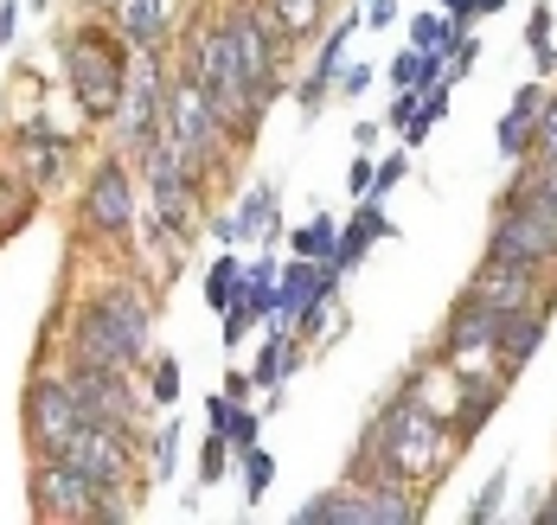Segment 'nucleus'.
<instances>
[{
  "mask_svg": "<svg viewBox=\"0 0 557 525\" xmlns=\"http://www.w3.org/2000/svg\"><path fill=\"white\" fill-rule=\"evenodd\" d=\"M366 455H372V474H379V480L410 487V480H423V474H443L448 423L430 404H391L385 416H379V429H372V442H366Z\"/></svg>",
  "mask_w": 557,
  "mask_h": 525,
  "instance_id": "1",
  "label": "nucleus"
},
{
  "mask_svg": "<svg viewBox=\"0 0 557 525\" xmlns=\"http://www.w3.org/2000/svg\"><path fill=\"white\" fill-rule=\"evenodd\" d=\"M148 352V301L141 289H97L71 327V359L77 365H135Z\"/></svg>",
  "mask_w": 557,
  "mask_h": 525,
  "instance_id": "2",
  "label": "nucleus"
},
{
  "mask_svg": "<svg viewBox=\"0 0 557 525\" xmlns=\"http://www.w3.org/2000/svg\"><path fill=\"white\" fill-rule=\"evenodd\" d=\"M64 84L90 116H115L128 90V46L103 26H77L64 39Z\"/></svg>",
  "mask_w": 557,
  "mask_h": 525,
  "instance_id": "3",
  "label": "nucleus"
},
{
  "mask_svg": "<svg viewBox=\"0 0 557 525\" xmlns=\"http://www.w3.org/2000/svg\"><path fill=\"white\" fill-rule=\"evenodd\" d=\"M33 513L52 525H103V520H122V500L110 487L84 480L77 467H64L58 455L33 467Z\"/></svg>",
  "mask_w": 557,
  "mask_h": 525,
  "instance_id": "4",
  "label": "nucleus"
},
{
  "mask_svg": "<svg viewBox=\"0 0 557 525\" xmlns=\"http://www.w3.org/2000/svg\"><path fill=\"white\" fill-rule=\"evenodd\" d=\"M224 20V39H231V59L244 71V84H250V97L257 103H270L282 84V26L270 20V7H250V0H231V13Z\"/></svg>",
  "mask_w": 557,
  "mask_h": 525,
  "instance_id": "5",
  "label": "nucleus"
},
{
  "mask_svg": "<svg viewBox=\"0 0 557 525\" xmlns=\"http://www.w3.org/2000/svg\"><path fill=\"white\" fill-rule=\"evenodd\" d=\"M417 520H423V507L397 480H372V487H352V493H321L295 513V525H417Z\"/></svg>",
  "mask_w": 557,
  "mask_h": 525,
  "instance_id": "6",
  "label": "nucleus"
},
{
  "mask_svg": "<svg viewBox=\"0 0 557 525\" xmlns=\"http://www.w3.org/2000/svg\"><path fill=\"white\" fill-rule=\"evenodd\" d=\"M219 141H224L219 110H212L206 84L186 71V77L168 90V148L193 167V174H206V167H212V154H219Z\"/></svg>",
  "mask_w": 557,
  "mask_h": 525,
  "instance_id": "7",
  "label": "nucleus"
},
{
  "mask_svg": "<svg viewBox=\"0 0 557 525\" xmlns=\"http://www.w3.org/2000/svg\"><path fill=\"white\" fill-rule=\"evenodd\" d=\"M487 257L525 263V270H552L557 263V205L506 199L500 218H494V237H487Z\"/></svg>",
  "mask_w": 557,
  "mask_h": 525,
  "instance_id": "8",
  "label": "nucleus"
},
{
  "mask_svg": "<svg viewBox=\"0 0 557 525\" xmlns=\"http://www.w3.org/2000/svg\"><path fill=\"white\" fill-rule=\"evenodd\" d=\"M122 154H148L168 141V77H161V52H141V64L128 71V90H122Z\"/></svg>",
  "mask_w": 557,
  "mask_h": 525,
  "instance_id": "9",
  "label": "nucleus"
},
{
  "mask_svg": "<svg viewBox=\"0 0 557 525\" xmlns=\"http://www.w3.org/2000/svg\"><path fill=\"white\" fill-rule=\"evenodd\" d=\"M58 462L77 467V474L97 480V487H110V493H122V480L135 474V442H128L122 423H97V416H84L77 436L58 449Z\"/></svg>",
  "mask_w": 557,
  "mask_h": 525,
  "instance_id": "10",
  "label": "nucleus"
},
{
  "mask_svg": "<svg viewBox=\"0 0 557 525\" xmlns=\"http://www.w3.org/2000/svg\"><path fill=\"white\" fill-rule=\"evenodd\" d=\"M77 423H84V410H77L71 378H33V385H26V442H33L39 462L58 455V449L77 436Z\"/></svg>",
  "mask_w": 557,
  "mask_h": 525,
  "instance_id": "11",
  "label": "nucleus"
},
{
  "mask_svg": "<svg viewBox=\"0 0 557 525\" xmlns=\"http://www.w3.org/2000/svg\"><path fill=\"white\" fill-rule=\"evenodd\" d=\"M84 225L103 237H122L135 225V186H128V161L122 154H110L84 186Z\"/></svg>",
  "mask_w": 557,
  "mask_h": 525,
  "instance_id": "12",
  "label": "nucleus"
},
{
  "mask_svg": "<svg viewBox=\"0 0 557 525\" xmlns=\"http://www.w3.org/2000/svg\"><path fill=\"white\" fill-rule=\"evenodd\" d=\"M468 295L487 301L494 314H519V308L545 301V270H525V263H500V257H487V263L474 270Z\"/></svg>",
  "mask_w": 557,
  "mask_h": 525,
  "instance_id": "13",
  "label": "nucleus"
},
{
  "mask_svg": "<svg viewBox=\"0 0 557 525\" xmlns=\"http://www.w3.org/2000/svg\"><path fill=\"white\" fill-rule=\"evenodd\" d=\"M71 391H77V410L97 416V423H135V391H128V372L122 365H77L71 372Z\"/></svg>",
  "mask_w": 557,
  "mask_h": 525,
  "instance_id": "14",
  "label": "nucleus"
},
{
  "mask_svg": "<svg viewBox=\"0 0 557 525\" xmlns=\"http://www.w3.org/2000/svg\"><path fill=\"white\" fill-rule=\"evenodd\" d=\"M545 327H552V301H532V308H519V314H500V334H494V359H500V372H519V365L539 352Z\"/></svg>",
  "mask_w": 557,
  "mask_h": 525,
  "instance_id": "15",
  "label": "nucleus"
},
{
  "mask_svg": "<svg viewBox=\"0 0 557 525\" xmlns=\"http://www.w3.org/2000/svg\"><path fill=\"white\" fill-rule=\"evenodd\" d=\"M494 334H500V314L474 295H461V308L448 314V334H443V352L448 359H474V352H494Z\"/></svg>",
  "mask_w": 557,
  "mask_h": 525,
  "instance_id": "16",
  "label": "nucleus"
},
{
  "mask_svg": "<svg viewBox=\"0 0 557 525\" xmlns=\"http://www.w3.org/2000/svg\"><path fill=\"white\" fill-rule=\"evenodd\" d=\"M110 7H115L122 39L135 52H161V39H168V26H173V0H110Z\"/></svg>",
  "mask_w": 557,
  "mask_h": 525,
  "instance_id": "17",
  "label": "nucleus"
},
{
  "mask_svg": "<svg viewBox=\"0 0 557 525\" xmlns=\"http://www.w3.org/2000/svg\"><path fill=\"white\" fill-rule=\"evenodd\" d=\"M545 84H525L519 97H512V110L500 116V154L506 161H525L532 154V128H539V110H545Z\"/></svg>",
  "mask_w": 557,
  "mask_h": 525,
  "instance_id": "18",
  "label": "nucleus"
},
{
  "mask_svg": "<svg viewBox=\"0 0 557 525\" xmlns=\"http://www.w3.org/2000/svg\"><path fill=\"white\" fill-rule=\"evenodd\" d=\"M270 232H276V192H270V186H257V192L244 199V212L219 225V237H231V243H244V237H270Z\"/></svg>",
  "mask_w": 557,
  "mask_h": 525,
  "instance_id": "19",
  "label": "nucleus"
},
{
  "mask_svg": "<svg viewBox=\"0 0 557 525\" xmlns=\"http://www.w3.org/2000/svg\"><path fill=\"white\" fill-rule=\"evenodd\" d=\"M58 167H64V135H52L46 122H33V128H26V179H33V192H39Z\"/></svg>",
  "mask_w": 557,
  "mask_h": 525,
  "instance_id": "20",
  "label": "nucleus"
},
{
  "mask_svg": "<svg viewBox=\"0 0 557 525\" xmlns=\"http://www.w3.org/2000/svg\"><path fill=\"white\" fill-rule=\"evenodd\" d=\"M506 199H539V205H557V154H525V174Z\"/></svg>",
  "mask_w": 557,
  "mask_h": 525,
  "instance_id": "21",
  "label": "nucleus"
},
{
  "mask_svg": "<svg viewBox=\"0 0 557 525\" xmlns=\"http://www.w3.org/2000/svg\"><path fill=\"white\" fill-rule=\"evenodd\" d=\"M436 71H443V52H404V59H391V84L397 90H430Z\"/></svg>",
  "mask_w": 557,
  "mask_h": 525,
  "instance_id": "22",
  "label": "nucleus"
},
{
  "mask_svg": "<svg viewBox=\"0 0 557 525\" xmlns=\"http://www.w3.org/2000/svg\"><path fill=\"white\" fill-rule=\"evenodd\" d=\"M212 423H219V436H231L237 449H250V442H257V416H250V410H237L231 398H212Z\"/></svg>",
  "mask_w": 557,
  "mask_h": 525,
  "instance_id": "23",
  "label": "nucleus"
},
{
  "mask_svg": "<svg viewBox=\"0 0 557 525\" xmlns=\"http://www.w3.org/2000/svg\"><path fill=\"white\" fill-rule=\"evenodd\" d=\"M237 289H244V263H237V257H219V263H212V276H206L212 308H231V301H237Z\"/></svg>",
  "mask_w": 557,
  "mask_h": 525,
  "instance_id": "24",
  "label": "nucleus"
},
{
  "mask_svg": "<svg viewBox=\"0 0 557 525\" xmlns=\"http://www.w3.org/2000/svg\"><path fill=\"white\" fill-rule=\"evenodd\" d=\"M334 218H314V225H301L295 232V257H308V263H327L334 257Z\"/></svg>",
  "mask_w": 557,
  "mask_h": 525,
  "instance_id": "25",
  "label": "nucleus"
},
{
  "mask_svg": "<svg viewBox=\"0 0 557 525\" xmlns=\"http://www.w3.org/2000/svg\"><path fill=\"white\" fill-rule=\"evenodd\" d=\"M525 46H532V59H539V71H557V46H552V7H532Z\"/></svg>",
  "mask_w": 557,
  "mask_h": 525,
  "instance_id": "26",
  "label": "nucleus"
},
{
  "mask_svg": "<svg viewBox=\"0 0 557 525\" xmlns=\"http://www.w3.org/2000/svg\"><path fill=\"white\" fill-rule=\"evenodd\" d=\"M410 39H417V52H443V59H448V39H455V26H448L443 13H423V20L410 26Z\"/></svg>",
  "mask_w": 557,
  "mask_h": 525,
  "instance_id": "27",
  "label": "nucleus"
},
{
  "mask_svg": "<svg viewBox=\"0 0 557 525\" xmlns=\"http://www.w3.org/2000/svg\"><path fill=\"white\" fill-rule=\"evenodd\" d=\"M270 480H276V462L250 442V449H244V487H250V500H263V493H270Z\"/></svg>",
  "mask_w": 557,
  "mask_h": 525,
  "instance_id": "28",
  "label": "nucleus"
},
{
  "mask_svg": "<svg viewBox=\"0 0 557 525\" xmlns=\"http://www.w3.org/2000/svg\"><path fill=\"white\" fill-rule=\"evenodd\" d=\"M288 365H295V340H288V334H276V340L263 347V365H257V385H276V378L288 372Z\"/></svg>",
  "mask_w": 557,
  "mask_h": 525,
  "instance_id": "29",
  "label": "nucleus"
},
{
  "mask_svg": "<svg viewBox=\"0 0 557 525\" xmlns=\"http://www.w3.org/2000/svg\"><path fill=\"white\" fill-rule=\"evenodd\" d=\"M532 154H557V97H545L539 128H532Z\"/></svg>",
  "mask_w": 557,
  "mask_h": 525,
  "instance_id": "30",
  "label": "nucleus"
},
{
  "mask_svg": "<svg viewBox=\"0 0 557 525\" xmlns=\"http://www.w3.org/2000/svg\"><path fill=\"white\" fill-rule=\"evenodd\" d=\"M500 493H506V474H494V480L481 487V500H474V513H468V520H474V525H487L494 513H500Z\"/></svg>",
  "mask_w": 557,
  "mask_h": 525,
  "instance_id": "31",
  "label": "nucleus"
},
{
  "mask_svg": "<svg viewBox=\"0 0 557 525\" xmlns=\"http://www.w3.org/2000/svg\"><path fill=\"white\" fill-rule=\"evenodd\" d=\"M224 455H231V436H212V442H206V455H199V474H206V487H212V480L224 474Z\"/></svg>",
  "mask_w": 557,
  "mask_h": 525,
  "instance_id": "32",
  "label": "nucleus"
},
{
  "mask_svg": "<svg viewBox=\"0 0 557 525\" xmlns=\"http://www.w3.org/2000/svg\"><path fill=\"white\" fill-rule=\"evenodd\" d=\"M173 398H180V365L161 359V365H154V404H173Z\"/></svg>",
  "mask_w": 557,
  "mask_h": 525,
  "instance_id": "33",
  "label": "nucleus"
},
{
  "mask_svg": "<svg viewBox=\"0 0 557 525\" xmlns=\"http://www.w3.org/2000/svg\"><path fill=\"white\" fill-rule=\"evenodd\" d=\"M334 84L346 90V97H359V90L372 84V71H366V64H339V71H334Z\"/></svg>",
  "mask_w": 557,
  "mask_h": 525,
  "instance_id": "34",
  "label": "nucleus"
},
{
  "mask_svg": "<svg viewBox=\"0 0 557 525\" xmlns=\"http://www.w3.org/2000/svg\"><path fill=\"white\" fill-rule=\"evenodd\" d=\"M372 174H379V167H372L366 154H359V161L346 167V186H352V199H366V192H372Z\"/></svg>",
  "mask_w": 557,
  "mask_h": 525,
  "instance_id": "35",
  "label": "nucleus"
},
{
  "mask_svg": "<svg viewBox=\"0 0 557 525\" xmlns=\"http://www.w3.org/2000/svg\"><path fill=\"white\" fill-rule=\"evenodd\" d=\"M417 110H423V90H404V97H397V103H391V122H397V128H404V122L417 116Z\"/></svg>",
  "mask_w": 557,
  "mask_h": 525,
  "instance_id": "36",
  "label": "nucleus"
},
{
  "mask_svg": "<svg viewBox=\"0 0 557 525\" xmlns=\"http://www.w3.org/2000/svg\"><path fill=\"white\" fill-rule=\"evenodd\" d=\"M397 179H404V154H397V161H385V167H379V174H372V192H391V186H397Z\"/></svg>",
  "mask_w": 557,
  "mask_h": 525,
  "instance_id": "37",
  "label": "nucleus"
},
{
  "mask_svg": "<svg viewBox=\"0 0 557 525\" xmlns=\"http://www.w3.org/2000/svg\"><path fill=\"white\" fill-rule=\"evenodd\" d=\"M366 20H372V26H391V20H397V0H372V13H366Z\"/></svg>",
  "mask_w": 557,
  "mask_h": 525,
  "instance_id": "38",
  "label": "nucleus"
},
{
  "mask_svg": "<svg viewBox=\"0 0 557 525\" xmlns=\"http://www.w3.org/2000/svg\"><path fill=\"white\" fill-rule=\"evenodd\" d=\"M13 20H20V13H13V7H0V46L13 39Z\"/></svg>",
  "mask_w": 557,
  "mask_h": 525,
  "instance_id": "39",
  "label": "nucleus"
},
{
  "mask_svg": "<svg viewBox=\"0 0 557 525\" xmlns=\"http://www.w3.org/2000/svg\"><path fill=\"white\" fill-rule=\"evenodd\" d=\"M448 7V20H468V13H474V0H443Z\"/></svg>",
  "mask_w": 557,
  "mask_h": 525,
  "instance_id": "40",
  "label": "nucleus"
},
{
  "mask_svg": "<svg viewBox=\"0 0 557 525\" xmlns=\"http://www.w3.org/2000/svg\"><path fill=\"white\" fill-rule=\"evenodd\" d=\"M539 525H557V493L545 500V507H539Z\"/></svg>",
  "mask_w": 557,
  "mask_h": 525,
  "instance_id": "41",
  "label": "nucleus"
},
{
  "mask_svg": "<svg viewBox=\"0 0 557 525\" xmlns=\"http://www.w3.org/2000/svg\"><path fill=\"white\" fill-rule=\"evenodd\" d=\"M84 7H110V0H84Z\"/></svg>",
  "mask_w": 557,
  "mask_h": 525,
  "instance_id": "42",
  "label": "nucleus"
}]
</instances>
